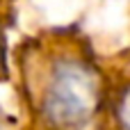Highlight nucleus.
Listing matches in <instances>:
<instances>
[{"label": "nucleus", "instance_id": "f257e3e1", "mask_svg": "<svg viewBox=\"0 0 130 130\" xmlns=\"http://www.w3.org/2000/svg\"><path fill=\"white\" fill-rule=\"evenodd\" d=\"M91 101V87L71 69H64L57 75L55 89L48 101V110L59 121H78L87 114Z\"/></svg>", "mask_w": 130, "mask_h": 130}]
</instances>
